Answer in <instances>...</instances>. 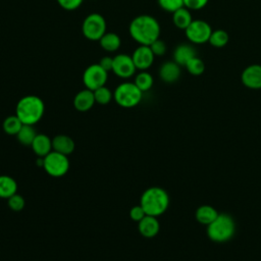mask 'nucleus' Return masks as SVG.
<instances>
[{"label": "nucleus", "instance_id": "obj_1", "mask_svg": "<svg viewBox=\"0 0 261 261\" xmlns=\"http://www.w3.org/2000/svg\"><path fill=\"white\" fill-rule=\"evenodd\" d=\"M128 32L137 43L150 46L154 41L159 39L160 24L152 15L141 14L130 21Z\"/></svg>", "mask_w": 261, "mask_h": 261}, {"label": "nucleus", "instance_id": "obj_2", "mask_svg": "<svg viewBox=\"0 0 261 261\" xmlns=\"http://www.w3.org/2000/svg\"><path fill=\"white\" fill-rule=\"evenodd\" d=\"M45 112L43 100L35 95H28L19 99L15 107V114L23 124L34 125L41 120Z\"/></svg>", "mask_w": 261, "mask_h": 261}, {"label": "nucleus", "instance_id": "obj_3", "mask_svg": "<svg viewBox=\"0 0 261 261\" xmlns=\"http://www.w3.org/2000/svg\"><path fill=\"white\" fill-rule=\"evenodd\" d=\"M140 205L147 215L157 217L167 210L169 206V196L164 189L151 187L143 192Z\"/></svg>", "mask_w": 261, "mask_h": 261}, {"label": "nucleus", "instance_id": "obj_4", "mask_svg": "<svg viewBox=\"0 0 261 261\" xmlns=\"http://www.w3.org/2000/svg\"><path fill=\"white\" fill-rule=\"evenodd\" d=\"M236 231L233 218L226 213H219L218 216L207 225V236L215 243H225L229 241Z\"/></svg>", "mask_w": 261, "mask_h": 261}, {"label": "nucleus", "instance_id": "obj_5", "mask_svg": "<svg viewBox=\"0 0 261 261\" xmlns=\"http://www.w3.org/2000/svg\"><path fill=\"white\" fill-rule=\"evenodd\" d=\"M143 98V92L135 83L125 82L116 87L113 92L114 101L123 108H133L137 106Z\"/></svg>", "mask_w": 261, "mask_h": 261}, {"label": "nucleus", "instance_id": "obj_6", "mask_svg": "<svg viewBox=\"0 0 261 261\" xmlns=\"http://www.w3.org/2000/svg\"><path fill=\"white\" fill-rule=\"evenodd\" d=\"M82 33L90 41H99L106 33V20L100 13H91L82 23Z\"/></svg>", "mask_w": 261, "mask_h": 261}, {"label": "nucleus", "instance_id": "obj_7", "mask_svg": "<svg viewBox=\"0 0 261 261\" xmlns=\"http://www.w3.org/2000/svg\"><path fill=\"white\" fill-rule=\"evenodd\" d=\"M43 158V168L49 175L53 177H60L67 173L69 169V160L66 155L51 151Z\"/></svg>", "mask_w": 261, "mask_h": 261}, {"label": "nucleus", "instance_id": "obj_8", "mask_svg": "<svg viewBox=\"0 0 261 261\" xmlns=\"http://www.w3.org/2000/svg\"><path fill=\"white\" fill-rule=\"evenodd\" d=\"M108 79V71H106L99 63L89 65L83 73V83L85 87L91 91L105 86Z\"/></svg>", "mask_w": 261, "mask_h": 261}, {"label": "nucleus", "instance_id": "obj_9", "mask_svg": "<svg viewBox=\"0 0 261 261\" xmlns=\"http://www.w3.org/2000/svg\"><path fill=\"white\" fill-rule=\"evenodd\" d=\"M186 37L194 44H204L209 41L212 33L210 24L202 19H196L185 30Z\"/></svg>", "mask_w": 261, "mask_h": 261}, {"label": "nucleus", "instance_id": "obj_10", "mask_svg": "<svg viewBox=\"0 0 261 261\" xmlns=\"http://www.w3.org/2000/svg\"><path fill=\"white\" fill-rule=\"evenodd\" d=\"M137 67L132 56L127 54H118L113 57L112 71L121 79H128L135 74Z\"/></svg>", "mask_w": 261, "mask_h": 261}, {"label": "nucleus", "instance_id": "obj_11", "mask_svg": "<svg viewBox=\"0 0 261 261\" xmlns=\"http://www.w3.org/2000/svg\"><path fill=\"white\" fill-rule=\"evenodd\" d=\"M241 82L248 89H261V64L248 65L242 71Z\"/></svg>", "mask_w": 261, "mask_h": 261}, {"label": "nucleus", "instance_id": "obj_12", "mask_svg": "<svg viewBox=\"0 0 261 261\" xmlns=\"http://www.w3.org/2000/svg\"><path fill=\"white\" fill-rule=\"evenodd\" d=\"M132 58L134 60V63L136 65L137 69L146 70L152 66V64L154 62L155 55L153 54L150 46L140 45L133 52Z\"/></svg>", "mask_w": 261, "mask_h": 261}, {"label": "nucleus", "instance_id": "obj_13", "mask_svg": "<svg viewBox=\"0 0 261 261\" xmlns=\"http://www.w3.org/2000/svg\"><path fill=\"white\" fill-rule=\"evenodd\" d=\"M95 103L96 101L94 97V92L87 88L76 93L73 98V106L80 112H86L90 110Z\"/></svg>", "mask_w": 261, "mask_h": 261}, {"label": "nucleus", "instance_id": "obj_14", "mask_svg": "<svg viewBox=\"0 0 261 261\" xmlns=\"http://www.w3.org/2000/svg\"><path fill=\"white\" fill-rule=\"evenodd\" d=\"M160 79L167 84L176 82L180 76V65L175 61H166L159 68Z\"/></svg>", "mask_w": 261, "mask_h": 261}, {"label": "nucleus", "instance_id": "obj_15", "mask_svg": "<svg viewBox=\"0 0 261 261\" xmlns=\"http://www.w3.org/2000/svg\"><path fill=\"white\" fill-rule=\"evenodd\" d=\"M139 232L145 238L155 237L160 229V224L155 216L146 215L142 220L138 222Z\"/></svg>", "mask_w": 261, "mask_h": 261}, {"label": "nucleus", "instance_id": "obj_16", "mask_svg": "<svg viewBox=\"0 0 261 261\" xmlns=\"http://www.w3.org/2000/svg\"><path fill=\"white\" fill-rule=\"evenodd\" d=\"M34 153L39 157H45L52 149V140L45 134H38L31 145Z\"/></svg>", "mask_w": 261, "mask_h": 261}, {"label": "nucleus", "instance_id": "obj_17", "mask_svg": "<svg viewBox=\"0 0 261 261\" xmlns=\"http://www.w3.org/2000/svg\"><path fill=\"white\" fill-rule=\"evenodd\" d=\"M73 140L66 135H57L52 139V149L55 152L61 153L63 155H69L74 150Z\"/></svg>", "mask_w": 261, "mask_h": 261}, {"label": "nucleus", "instance_id": "obj_18", "mask_svg": "<svg viewBox=\"0 0 261 261\" xmlns=\"http://www.w3.org/2000/svg\"><path fill=\"white\" fill-rule=\"evenodd\" d=\"M196 56L197 52L193 46L189 44H180L174 49L173 61L180 66H186V64Z\"/></svg>", "mask_w": 261, "mask_h": 261}, {"label": "nucleus", "instance_id": "obj_19", "mask_svg": "<svg viewBox=\"0 0 261 261\" xmlns=\"http://www.w3.org/2000/svg\"><path fill=\"white\" fill-rule=\"evenodd\" d=\"M218 214L219 213L214 207L210 205H202L197 208L195 217L199 223L207 226L218 216Z\"/></svg>", "mask_w": 261, "mask_h": 261}, {"label": "nucleus", "instance_id": "obj_20", "mask_svg": "<svg viewBox=\"0 0 261 261\" xmlns=\"http://www.w3.org/2000/svg\"><path fill=\"white\" fill-rule=\"evenodd\" d=\"M17 192V184L9 175H0V198L8 199Z\"/></svg>", "mask_w": 261, "mask_h": 261}, {"label": "nucleus", "instance_id": "obj_21", "mask_svg": "<svg viewBox=\"0 0 261 261\" xmlns=\"http://www.w3.org/2000/svg\"><path fill=\"white\" fill-rule=\"evenodd\" d=\"M172 21L174 25L180 30H186L193 21L190 9L181 7L172 13Z\"/></svg>", "mask_w": 261, "mask_h": 261}, {"label": "nucleus", "instance_id": "obj_22", "mask_svg": "<svg viewBox=\"0 0 261 261\" xmlns=\"http://www.w3.org/2000/svg\"><path fill=\"white\" fill-rule=\"evenodd\" d=\"M100 46L107 52H115L119 49L121 41L117 34L115 33H105L99 40Z\"/></svg>", "mask_w": 261, "mask_h": 261}, {"label": "nucleus", "instance_id": "obj_23", "mask_svg": "<svg viewBox=\"0 0 261 261\" xmlns=\"http://www.w3.org/2000/svg\"><path fill=\"white\" fill-rule=\"evenodd\" d=\"M22 125L23 123L21 122V120L17 117L16 114H14V115H9L4 119L2 127L7 135L16 136Z\"/></svg>", "mask_w": 261, "mask_h": 261}, {"label": "nucleus", "instance_id": "obj_24", "mask_svg": "<svg viewBox=\"0 0 261 261\" xmlns=\"http://www.w3.org/2000/svg\"><path fill=\"white\" fill-rule=\"evenodd\" d=\"M37 135L38 134L36 133V129L34 128L33 125L23 124L19 129V132L17 133L16 138L20 144L24 146H31Z\"/></svg>", "mask_w": 261, "mask_h": 261}, {"label": "nucleus", "instance_id": "obj_25", "mask_svg": "<svg viewBox=\"0 0 261 261\" xmlns=\"http://www.w3.org/2000/svg\"><path fill=\"white\" fill-rule=\"evenodd\" d=\"M135 85L144 93L149 91L154 83L153 76L151 75V73H149L146 70H142L141 72H139L136 77H135Z\"/></svg>", "mask_w": 261, "mask_h": 261}, {"label": "nucleus", "instance_id": "obj_26", "mask_svg": "<svg viewBox=\"0 0 261 261\" xmlns=\"http://www.w3.org/2000/svg\"><path fill=\"white\" fill-rule=\"evenodd\" d=\"M228 34L224 30H215L212 31L208 43L215 48H221L228 43Z\"/></svg>", "mask_w": 261, "mask_h": 261}, {"label": "nucleus", "instance_id": "obj_27", "mask_svg": "<svg viewBox=\"0 0 261 261\" xmlns=\"http://www.w3.org/2000/svg\"><path fill=\"white\" fill-rule=\"evenodd\" d=\"M93 92L96 103L100 105H106L113 99V93L106 86H102Z\"/></svg>", "mask_w": 261, "mask_h": 261}, {"label": "nucleus", "instance_id": "obj_28", "mask_svg": "<svg viewBox=\"0 0 261 261\" xmlns=\"http://www.w3.org/2000/svg\"><path fill=\"white\" fill-rule=\"evenodd\" d=\"M186 68L192 75H201L205 70V63L201 58L196 56L186 64Z\"/></svg>", "mask_w": 261, "mask_h": 261}, {"label": "nucleus", "instance_id": "obj_29", "mask_svg": "<svg viewBox=\"0 0 261 261\" xmlns=\"http://www.w3.org/2000/svg\"><path fill=\"white\" fill-rule=\"evenodd\" d=\"M158 4L163 10L173 13L184 7V0H158Z\"/></svg>", "mask_w": 261, "mask_h": 261}, {"label": "nucleus", "instance_id": "obj_30", "mask_svg": "<svg viewBox=\"0 0 261 261\" xmlns=\"http://www.w3.org/2000/svg\"><path fill=\"white\" fill-rule=\"evenodd\" d=\"M7 204L12 211H20L24 207V199L22 196L14 194L7 199Z\"/></svg>", "mask_w": 261, "mask_h": 261}, {"label": "nucleus", "instance_id": "obj_31", "mask_svg": "<svg viewBox=\"0 0 261 261\" xmlns=\"http://www.w3.org/2000/svg\"><path fill=\"white\" fill-rule=\"evenodd\" d=\"M150 48L153 52V54L155 56H162L165 54L166 52V44L164 41L160 40V39H157L156 41H154L151 45H150Z\"/></svg>", "mask_w": 261, "mask_h": 261}, {"label": "nucleus", "instance_id": "obj_32", "mask_svg": "<svg viewBox=\"0 0 261 261\" xmlns=\"http://www.w3.org/2000/svg\"><path fill=\"white\" fill-rule=\"evenodd\" d=\"M209 0H184V6L190 10H200L204 8Z\"/></svg>", "mask_w": 261, "mask_h": 261}, {"label": "nucleus", "instance_id": "obj_33", "mask_svg": "<svg viewBox=\"0 0 261 261\" xmlns=\"http://www.w3.org/2000/svg\"><path fill=\"white\" fill-rule=\"evenodd\" d=\"M57 3L65 10H75L77 9L84 0H56Z\"/></svg>", "mask_w": 261, "mask_h": 261}, {"label": "nucleus", "instance_id": "obj_34", "mask_svg": "<svg viewBox=\"0 0 261 261\" xmlns=\"http://www.w3.org/2000/svg\"><path fill=\"white\" fill-rule=\"evenodd\" d=\"M146 212L144 211L143 207L139 204V205H136L134 207L130 208L129 210V217L134 220V221H137L139 222L140 220H142L145 216H146Z\"/></svg>", "mask_w": 261, "mask_h": 261}, {"label": "nucleus", "instance_id": "obj_35", "mask_svg": "<svg viewBox=\"0 0 261 261\" xmlns=\"http://www.w3.org/2000/svg\"><path fill=\"white\" fill-rule=\"evenodd\" d=\"M99 64H100L106 71L112 70V66H113V57L104 56V57H102V58L100 59Z\"/></svg>", "mask_w": 261, "mask_h": 261}]
</instances>
